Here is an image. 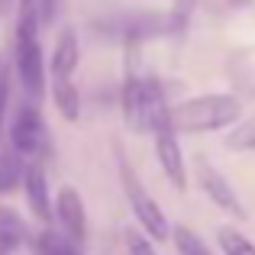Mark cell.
<instances>
[{
    "label": "cell",
    "mask_w": 255,
    "mask_h": 255,
    "mask_svg": "<svg viewBox=\"0 0 255 255\" xmlns=\"http://www.w3.org/2000/svg\"><path fill=\"white\" fill-rule=\"evenodd\" d=\"M39 6L36 0H19L16 10V39H13V71H16L23 91L29 94V100H42L45 94V71L49 62L42 55V45H39Z\"/></svg>",
    "instance_id": "obj_1"
},
{
    "label": "cell",
    "mask_w": 255,
    "mask_h": 255,
    "mask_svg": "<svg viewBox=\"0 0 255 255\" xmlns=\"http://www.w3.org/2000/svg\"><path fill=\"white\" fill-rule=\"evenodd\" d=\"M174 117V129L178 132H213V129H226V126H236L243 117V104L233 94H197V97L184 100L181 107L171 110Z\"/></svg>",
    "instance_id": "obj_2"
},
{
    "label": "cell",
    "mask_w": 255,
    "mask_h": 255,
    "mask_svg": "<svg viewBox=\"0 0 255 255\" xmlns=\"http://www.w3.org/2000/svg\"><path fill=\"white\" fill-rule=\"evenodd\" d=\"M6 139L23 162H42V155L49 152V129H45L42 110L36 100H26L23 107H16L10 126H6Z\"/></svg>",
    "instance_id": "obj_3"
},
{
    "label": "cell",
    "mask_w": 255,
    "mask_h": 255,
    "mask_svg": "<svg viewBox=\"0 0 255 255\" xmlns=\"http://www.w3.org/2000/svg\"><path fill=\"white\" fill-rule=\"evenodd\" d=\"M120 178H123V191H126V200H129V210L136 213V220H139V230H142L145 236H152L155 243L168 239V236H171L168 217L162 213L158 200L142 187L139 174L132 171L129 165H126V158H120Z\"/></svg>",
    "instance_id": "obj_4"
},
{
    "label": "cell",
    "mask_w": 255,
    "mask_h": 255,
    "mask_svg": "<svg viewBox=\"0 0 255 255\" xmlns=\"http://www.w3.org/2000/svg\"><path fill=\"white\" fill-rule=\"evenodd\" d=\"M55 220H58V230L65 233L68 239H75L78 246L87 239V207L84 197L78 187L62 184L55 194Z\"/></svg>",
    "instance_id": "obj_5"
},
{
    "label": "cell",
    "mask_w": 255,
    "mask_h": 255,
    "mask_svg": "<svg viewBox=\"0 0 255 255\" xmlns=\"http://www.w3.org/2000/svg\"><path fill=\"white\" fill-rule=\"evenodd\" d=\"M197 181H200V187H204V194H207V197H210L223 213H233L236 220H246V217H249V210H246V204L239 200V194L233 191V184H230V181H226L217 168H213V165L197 162Z\"/></svg>",
    "instance_id": "obj_6"
},
{
    "label": "cell",
    "mask_w": 255,
    "mask_h": 255,
    "mask_svg": "<svg viewBox=\"0 0 255 255\" xmlns=\"http://www.w3.org/2000/svg\"><path fill=\"white\" fill-rule=\"evenodd\" d=\"M23 194H26V204H29V210L36 213V220L52 223V213H55V207H52L49 178H45L42 162H26V168H23Z\"/></svg>",
    "instance_id": "obj_7"
},
{
    "label": "cell",
    "mask_w": 255,
    "mask_h": 255,
    "mask_svg": "<svg viewBox=\"0 0 255 255\" xmlns=\"http://www.w3.org/2000/svg\"><path fill=\"white\" fill-rule=\"evenodd\" d=\"M155 158L162 165L165 178L171 181V187L184 191L187 187V165H184V152H181L178 132H158L155 136Z\"/></svg>",
    "instance_id": "obj_8"
},
{
    "label": "cell",
    "mask_w": 255,
    "mask_h": 255,
    "mask_svg": "<svg viewBox=\"0 0 255 255\" xmlns=\"http://www.w3.org/2000/svg\"><path fill=\"white\" fill-rule=\"evenodd\" d=\"M123 120L132 132H142L145 129V81H139L136 75H126L123 81Z\"/></svg>",
    "instance_id": "obj_9"
},
{
    "label": "cell",
    "mask_w": 255,
    "mask_h": 255,
    "mask_svg": "<svg viewBox=\"0 0 255 255\" xmlns=\"http://www.w3.org/2000/svg\"><path fill=\"white\" fill-rule=\"evenodd\" d=\"M78 62H81V45H78L75 29H62L55 49H52V58H49V71L55 78H71Z\"/></svg>",
    "instance_id": "obj_10"
},
{
    "label": "cell",
    "mask_w": 255,
    "mask_h": 255,
    "mask_svg": "<svg viewBox=\"0 0 255 255\" xmlns=\"http://www.w3.org/2000/svg\"><path fill=\"white\" fill-rule=\"evenodd\" d=\"M26 239H29V226L19 217V210L0 207V252H16L19 246H26Z\"/></svg>",
    "instance_id": "obj_11"
},
{
    "label": "cell",
    "mask_w": 255,
    "mask_h": 255,
    "mask_svg": "<svg viewBox=\"0 0 255 255\" xmlns=\"http://www.w3.org/2000/svg\"><path fill=\"white\" fill-rule=\"evenodd\" d=\"M52 100H55L62 120H68V123H78V120H81V94L71 84V78H55V84H52Z\"/></svg>",
    "instance_id": "obj_12"
},
{
    "label": "cell",
    "mask_w": 255,
    "mask_h": 255,
    "mask_svg": "<svg viewBox=\"0 0 255 255\" xmlns=\"http://www.w3.org/2000/svg\"><path fill=\"white\" fill-rule=\"evenodd\" d=\"M36 255H84V252H81V246H78L75 239H68L62 230L45 226L36 236Z\"/></svg>",
    "instance_id": "obj_13"
},
{
    "label": "cell",
    "mask_w": 255,
    "mask_h": 255,
    "mask_svg": "<svg viewBox=\"0 0 255 255\" xmlns=\"http://www.w3.org/2000/svg\"><path fill=\"white\" fill-rule=\"evenodd\" d=\"M23 168H26L23 158L10 145H0V194H10L23 184Z\"/></svg>",
    "instance_id": "obj_14"
},
{
    "label": "cell",
    "mask_w": 255,
    "mask_h": 255,
    "mask_svg": "<svg viewBox=\"0 0 255 255\" xmlns=\"http://www.w3.org/2000/svg\"><path fill=\"white\" fill-rule=\"evenodd\" d=\"M217 243L223 249V255H255V243L249 236H243L239 230H233V226H220Z\"/></svg>",
    "instance_id": "obj_15"
},
{
    "label": "cell",
    "mask_w": 255,
    "mask_h": 255,
    "mask_svg": "<svg viewBox=\"0 0 255 255\" xmlns=\"http://www.w3.org/2000/svg\"><path fill=\"white\" fill-rule=\"evenodd\" d=\"M171 239H174L178 255H213L210 249H207V243L191 230V226H178V230H171Z\"/></svg>",
    "instance_id": "obj_16"
},
{
    "label": "cell",
    "mask_w": 255,
    "mask_h": 255,
    "mask_svg": "<svg viewBox=\"0 0 255 255\" xmlns=\"http://www.w3.org/2000/svg\"><path fill=\"white\" fill-rule=\"evenodd\" d=\"M223 142H226V149H233V152H255V117L236 123Z\"/></svg>",
    "instance_id": "obj_17"
},
{
    "label": "cell",
    "mask_w": 255,
    "mask_h": 255,
    "mask_svg": "<svg viewBox=\"0 0 255 255\" xmlns=\"http://www.w3.org/2000/svg\"><path fill=\"white\" fill-rule=\"evenodd\" d=\"M10 81H13V58L0 55V136L6 132V113H10Z\"/></svg>",
    "instance_id": "obj_18"
},
{
    "label": "cell",
    "mask_w": 255,
    "mask_h": 255,
    "mask_svg": "<svg viewBox=\"0 0 255 255\" xmlns=\"http://www.w3.org/2000/svg\"><path fill=\"white\" fill-rule=\"evenodd\" d=\"M126 249H129V255H158L142 230H126Z\"/></svg>",
    "instance_id": "obj_19"
},
{
    "label": "cell",
    "mask_w": 255,
    "mask_h": 255,
    "mask_svg": "<svg viewBox=\"0 0 255 255\" xmlns=\"http://www.w3.org/2000/svg\"><path fill=\"white\" fill-rule=\"evenodd\" d=\"M39 6V19H42V26H49L52 19L58 16V0H36Z\"/></svg>",
    "instance_id": "obj_20"
},
{
    "label": "cell",
    "mask_w": 255,
    "mask_h": 255,
    "mask_svg": "<svg viewBox=\"0 0 255 255\" xmlns=\"http://www.w3.org/2000/svg\"><path fill=\"white\" fill-rule=\"evenodd\" d=\"M0 255H6V252H0Z\"/></svg>",
    "instance_id": "obj_21"
}]
</instances>
